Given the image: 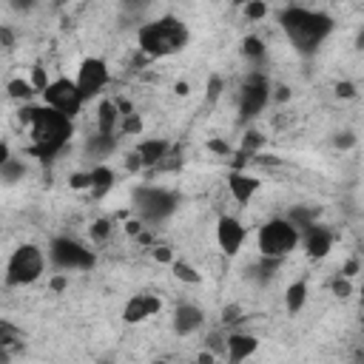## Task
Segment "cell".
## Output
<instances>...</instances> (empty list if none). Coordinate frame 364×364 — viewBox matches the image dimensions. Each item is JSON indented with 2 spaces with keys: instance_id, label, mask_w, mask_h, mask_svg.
<instances>
[{
  "instance_id": "4dcf8cb0",
  "label": "cell",
  "mask_w": 364,
  "mask_h": 364,
  "mask_svg": "<svg viewBox=\"0 0 364 364\" xmlns=\"http://www.w3.org/2000/svg\"><path fill=\"white\" fill-rule=\"evenodd\" d=\"M219 94H222V77H210V82H208V102H216L219 100Z\"/></svg>"
},
{
  "instance_id": "9a60e30c",
  "label": "cell",
  "mask_w": 364,
  "mask_h": 364,
  "mask_svg": "<svg viewBox=\"0 0 364 364\" xmlns=\"http://www.w3.org/2000/svg\"><path fill=\"white\" fill-rule=\"evenodd\" d=\"M301 245H304V253L310 259H324L333 250V236H330L327 228L310 225L307 230H301Z\"/></svg>"
},
{
  "instance_id": "f546056e",
  "label": "cell",
  "mask_w": 364,
  "mask_h": 364,
  "mask_svg": "<svg viewBox=\"0 0 364 364\" xmlns=\"http://www.w3.org/2000/svg\"><path fill=\"white\" fill-rule=\"evenodd\" d=\"M108 233H111V222H108V219H97V222L91 225V239L105 242V239H108Z\"/></svg>"
},
{
  "instance_id": "b9f144b4",
  "label": "cell",
  "mask_w": 364,
  "mask_h": 364,
  "mask_svg": "<svg viewBox=\"0 0 364 364\" xmlns=\"http://www.w3.org/2000/svg\"><path fill=\"white\" fill-rule=\"evenodd\" d=\"M361 301H364V282H361Z\"/></svg>"
},
{
  "instance_id": "1f68e13d",
  "label": "cell",
  "mask_w": 364,
  "mask_h": 364,
  "mask_svg": "<svg viewBox=\"0 0 364 364\" xmlns=\"http://www.w3.org/2000/svg\"><path fill=\"white\" fill-rule=\"evenodd\" d=\"M336 97H341V100H353V97H355V85L347 82V80L336 82Z\"/></svg>"
},
{
  "instance_id": "74e56055",
  "label": "cell",
  "mask_w": 364,
  "mask_h": 364,
  "mask_svg": "<svg viewBox=\"0 0 364 364\" xmlns=\"http://www.w3.org/2000/svg\"><path fill=\"white\" fill-rule=\"evenodd\" d=\"M3 43H6V48H11V31L9 28H3Z\"/></svg>"
},
{
  "instance_id": "8992f818",
  "label": "cell",
  "mask_w": 364,
  "mask_h": 364,
  "mask_svg": "<svg viewBox=\"0 0 364 364\" xmlns=\"http://www.w3.org/2000/svg\"><path fill=\"white\" fill-rule=\"evenodd\" d=\"M48 262L57 267V270H88L94 267V253L80 245L77 239H68V236H54L48 242Z\"/></svg>"
},
{
  "instance_id": "83f0119b",
  "label": "cell",
  "mask_w": 364,
  "mask_h": 364,
  "mask_svg": "<svg viewBox=\"0 0 364 364\" xmlns=\"http://www.w3.org/2000/svg\"><path fill=\"white\" fill-rule=\"evenodd\" d=\"M262 142H264V136H262L259 131H247V134H245V139H242V156H247V154H256Z\"/></svg>"
},
{
  "instance_id": "60d3db41",
  "label": "cell",
  "mask_w": 364,
  "mask_h": 364,
  "mask_svg": "<svg viewBox=\"0 0 364 364\" xmlns=\"http://www.w3.org/2000/svg\"><path fill=\"white\" fill-rule=\"evenodd\" d=\"M128 3H139V6H145V3H148V0H128Z\"/></svg>"
},
{
  "instance_id": "8fae6325",
  "label": "cell",
  "mask_w": 364,
  "mask_h": 364,
  "mask_svg": "<svg viewBox=\"0 0 364 364\" xmlns=\"http://www.w3.org/2000/svg\"><path fill=\"white\" fill-rule=\"evenodd\" d=\"M245 236H247V230L236 216L225 213V216L216 219V245L225 256H236L245 245Z\"/></svg>"
},
{
  "instance_id": "d4e9b609",
  "label": "cell",
  "mask_w": 364,
  "mask_h": 364,
  "mask_svg": "<svg viewBox=\"0 0 364 364\" xmlns=\"http://www.w3.org/2000/svg\"><path fill=\"white\" fill-rule=\"evenodd\" d=\"M0 173H3V179L11 185V182H17L26 171H23V162H17V159H6V162L0 165Z\"/></svg>"
},
{
  "instance_id": "277c9868",
  "label": "cell",
  "mask_w": 364,
  "mask_h": 364,
  "mask_svg": "<svg viewBox=\"0 0 364 364\" xmlns=\"http://www.w3.org/2000/svg\"><path fill=\"white\" fill-rule=\"evenodd\" d=\"M301 245V228L287 219V216H273L267 219L259 233H256V247H259V256H267V259H284L290 256L296 247Z\"/></svg>"
},
{
  "instance_id": "7402d4cb",
  "label": "cell",
  "mask_w": 364,
  "mask_h": 364,
  "mask_svg": "<svg viewBox=\"0 0 364 364\" xmlns=\"http://www.w3.org/2000/svg\"><path fill=\"white\" fill-rule=\"evenodd\" d=\"M6 91L11 100H31L37 94V88L31 85V80H23V77H14L6 82Z\"/></svg>"
},
{
  "instance_id": "7a4b0ae2",
  "label": "cell",
  "mask_w": 364,
  "mask_h": 364,
  "mask_svg": "<svg viewBox=\"0 0 364 364\" xmlns=\"http://www.w3.org/2000/svg\"><path fill=\"white\" fill-rule=\"evenodd\" d=\"M279 26L282 31L287 34L290 46L310 57L318 51V46L330 37L333 31V17L324 14V11H310V9H301V6H287L282 14H279Z\"/></svg>"
},
{
  "instance_id": "d590c367",
  "label": "cell",
  "mask_w": 364,
  "mask_h": 364,
  "mask_svg": "<svg viewBox=\"0 0 364 364\" xmlns=\"http://www.w3.org/2000/svg\"><path fill=\"white\" fill-rule=\"evenodd\" d=\"M358 273V259H347L341 267V276H355Z\"/></svg>"
},
{
  "instance_id": "f35d334b",
  "label": "cell",
  "mask_w": 364,
  "mask_h": 364,
  "mask_svg": "<svg viewBox=\"0 0 364 364\" xmlns=\"http://www.w3.org/2000/svg\"><path fill=\"white\" fill-rule=\"evenodd\" d=\"M176 94L185 97V94H188V82H176Z\"/></svg>"
},
{
  "instance_id": "cb8c5ba5",
  "label": "cell",
  "mask_w": 364,
  "mask_h": 364,
  "mask_svg": "<svg viewBox=\"0 0 364 364\" xmlns=\"http://www.w3.org/2000/svg\"><path fill=\"white\" fill-rule=\"evenodd\" d=\"M242 54L247 57V60H262L264 57V43L259 40V37H245V43H242Z\"/></svg>"
},
{
  "instance_id": "3957f363",
  "label": "cell",
  "mask_w": 364,
  "mask_h": 364,
  "mask_svg": "<svg viewBox=\"0 0 364 364\" xmlns=\"http://www.w3.org/2000/svg\"><path fill=\"white\" fill-rule=\"evenodd\" d=\"M188 40H191L188 26L173 14H162L136 28V48L151 60L171 57V54L182 51L188 46Z\"/></svg>"
},
{
  "instance_id": "603a6c76",
  "label": "cell",
  "mask_w": 364,
  "mask_h": 364,
  "mask_svg": "<svg viewBox=\"0 0 364 364\" xmlns=\"http://www.w3.org/2000/svg\"><path fill=\"white\" fill-rule=\"evenodd\" d=\"M119 131H122L125 136H136V134H142V117H139L136 111L122 114V119H119Z\"/></svg>"
},
{
  "instance_id": "ab89813d",
  "label": "cell",
  "mask_w": 364,
  "mask_h": 364,
  "mask_svg": "<svg viewBox=\"0 0 364 364\" xmlns=\"http://www.w3.org/2000/svg\"><path fill=\"white\" fill-rule=\"evenodd\" d=\"M230 3H233V6H239V9H242V6H245V3H250V0H230Z\"/></svg>"
},
{
  "instance_id": "6da1fadb",
  "label": "cell",
  "mask_w": 364,
  "mask_h": 364,
  "mask_svg": "<svg viewBox=\"0 0 364 364\" xmlns=\"http://www.w3.org/2000/svg\"><path fill=\"white\" fill-rule=\"evenodd\" d=\"M20 119L23 125L28 128V136H31V145H28V154L37 156V159H54L65 145L68 139L74 136V125H71V117L51 108V105H26L20 108Z\"/></svg>"
},
{
  "instance_id": "8d00e7d4",
  "label": "cell",
  "mask_w": 364,
  "mask_h": 364,
  "mask_svg": "<svg viewBox=\"0 0 364 364\" xmlns=\"http://www.w3.org/2000/svg\"><path fill=\"white\" fill-rule=\"evenodd\" d=\"M208 148H210V151H216V154H225V156L230 154V145H225V142H219V139H210V142H208Z\"/></svg>"
},
{
  "instance_id": "d6a6232c",
  "label": "cell",
  "mask_w": 364,
  "mask_h": 364,
  "mask_svg": "<svg viewBox=\"0 0 364 364\" xmlns=\"http://www.w3.org/2000/svg\"><path fill=\"white\" fill-rule=\"evenodd\" d=\"M71 188H74V191L91 188V171H85V173H74V176H71Z\"/></svg>"
},
{
  "instance_id": "4fadbf2b",
  "label": "cell",
  "mask_w": 364,
  "mask_h": 364,
  "mask_svg": "<svg viewBox=\"0 0 364 364\" xmlns=\"http://www.w3.org/2000/svg\"><path fill=\"white\" fill-rule=\"evenodd\" d=\"M225 182H228V193H230V199L236 202V205H247L256 193H259V188H262V179L259 176H253V173H247V171H230L228 176H225Z\"/></svg>"
},
{
  "instance_id": "ac0fdd59",
  "label": "cell",
  "mask_w": 364,
  "mask_h": 364,
  "mask_svg": "<svg viewBox=\"0 0 364 364\" xmlns=\"http://www.w3.org/2000/svg\"><path fill=\"white\" fill-rule=\"evenodd\" d=\"M134 154L139 156L142 168H159L162 159H168V142L165 139H142V142H136Z\"/></svg>"
},
{
  "instance_id": "836d02e7",
  "label": "cell",
  "mask_w": 364,
  "mask_h": 364,
  "mask_svg": "<svg viewBox=\"0 0 364 364\" xmlns=\"http://www.w3.org/2000/svg\"><path fill=\"white\" fill-rule=\"evenodd\" d=\"M333 145H336V148H353V145H355V134H350V131H344V134H336Z\"/></svg>"
},
{
  "instance_id": "ba28073f",
  "label": "cell",
  "mask_w": 364,
  "mask_h": 364,
  "mask_svg": "<svg viewBox=\"0 0 364 364\" xmlns=\"http://www.w3.org/2000/svg\"><path fill=\"white\" fill-rule=\"evenodd\" d=\"M176 208V196L165 188H139L134 193V210L142 222H159L171 216Z\"/></svg>"
},
{
  "instance_id": "d6986e66",
  "label": "cell",
  "mask_w": 364,
  "mask_h": 364,
  "mask_svg": "<svg viewBox=\"0 0 364 364\" xmlns=\"http://www.w3.org/2000/svg\"><path fill=\"white\" fill-rule=\"evenodd\" d=\"M307 296H310V290H307V282H304V279L290 282L287 290H284V310H287L290 316L301 313L304 304H307Z\"/></svg>"
},
{
  "instance_id": "7c38bea8",
  "label": "cell",
  "mask_w": 364,
  "mask_h": 364,
  "mask_svg": "<svg viewBox=\"0 0 364 364\" xmlns=\"http://www.w3.org/2000/svg\"><path fill=\"white\" fill-rule=\"evenodd\" d=\"M162 310V299L159 296H154V293H136V296H131L128 301H125V307H122V321L125 324H142V321H148L151 316H156Z\"/></svg>"
},
{
  "instance_id": "2e32d148",
  "label": "cell",
  "mask_w": 364,
  "mask_h": 364,
  "mask_svg": "<svg viewBox=\"0 0 364 364\" xmlns=\"http://www.w3.org/2000/svg\"><path fill=\"white\" fill-rule=\"evenodd\" d=\"M202 324H205V313L196 304H191V301L176 304V310H173V330H176V336H191Z\"/></svg>"
},
{
  "instance_id": "9c48e42d",
  "label": "cell",
  "mask_w": 364,
  "mask_h": 364,
  "mask_svg": "<svg viewBox=\"0 0 364 364\" xmlns=\"http://www.w3.org/2000/svg\"><path fill=\"white\" fill-rule=\"evenodd\" d=\"M74 80H77V85H80L85 102H88V100H94V97H100V94L105 91V85H108V80H111L108 63H105L102 57H85V60L80 63Z\"/></svg>"
},
{
  "instance_id": "44dd1931",
  "label": "cell",
  "mask_w": 364,
  "mask_h": 364,
  "mask_svg": "<svg viewBox=\"0 0 364 364\" xmlns=\"http://www.w3.org/2000/svg\"><path fill=\"white\" fill-rule=\"evenodd\" d=\"M171 273L179 279V282H185V284H202V273L191 264V262H185V259H173L171 262Z\"/></svg>"
},
{
  "instance_id": "5bb4252c",
  "label": "cell",
  "mask_w": 364,
  "mask_h": 364,
  "mask_svg": "<svg viewBox=\"0 0 364 364\" xmlns=\"http://www.w3.org/2000/svg\"><path fill=\"white\" fill-rule=\"evenodd\" d=\"M256 350H259V338L250 336V333L236 330V333H228V338H225V355H228L230 364H239V361L250 358Z\"/></svg>"
},
{
  "instance_id": "e0dca14e",
  "label": "cell",
  "mask_w": 364,
  "mask_h": 364,
  "mask_svg": "<svg viewBox=\"0 0 364 364\" xmlns=\"http://www.w3.org/2000/svg\"><path fill=\"white\" fill-rule=\"evenodd\" d=\"M119 119H122V111H119L117 100H102L97 108V134L114 136L119 131Z\"/></svg>"
},
{
  "instance_id": "ffe728a7",
  "label": "cell",
  "mask_w": 364,
  "mask_h": 364,
  "mask_svg": "<svg viewBox=\"0 0 364 364\" xmlns=\"http://www.w3.org/2000/svg\"><path fill=\"white\" fill-rule=\"evenodd\" d=\"M114 182H117V173H114L111 165L97 162V165L91 168V193H94V196H105V193L114 188Z\"/></svg>"
},
{
  "instance_id": "484cf974",
  "label": "cell",
  "mask_w": 364,
  "mask_h": 364,
  "mask_svg": "<svg viewBox=\"0 0 364 364\" xmlns=\"http://www.w3.org/2000/svg\"><path fill=\"white\" fill-rule=\"evenodd\" d=\"M242 14H245L247 20H262V17L267 14V3H264V0H250V3L242 6Z\"/></svg>"
},
{
  "instance_id": "e575fe53",
  "label": "cell",
  "mask_w": 364,
  "mask_h": 364,
  "mask_svg": "<svg viewBox=\"0 0 364 364\" xmlns=\"http://www.w3.org/2000/svg\"><path fill=\"white\" fill-rule=\"evenodd\" d=\"M154 259H156V262H168V264H171V262H173V253H171V247L156 245V247H154Z\"/></svg>"
},
{
  "instance_id": "5b68a950",
  "label": "cell",
  "mask_w": 364,
  "mask_h": 364,
  "mask_svg": "<svg viewBox=\"0 0 364 364\" xmlns=\"http://www.w3.org/2000/svg\"><path fill=\"white\" fill-rule=\"evenodd\" d=\"M46 259H48V253H43V247L34 242L17 245L6 262V284L9 287L34 284L46 273Z\"/></svg>"
},
{
  "instance_id": "4316f807",
  "label": "cell",
  "mask_w": 364,
  "mask_h": 364,
  "mask_svg": "<svg viewBox=\"0 0 364 364\" xmlns=\"http://www.w3.org/2000/svg\"><path fill=\"white\" fill-rule=\"evenodd\" d=\"M28 80H31V85L37 88V94H43V91L48 88V82H51V77H48V71H46L43 65H34V68H31V77H28Z\"/></svg>"
},
{
  "instance_id": "52a82bcc",
  "label": "cell",
  "mask_w": 364,
  "mask_h": 364,
  "mask_svg": "<svg viewBox=\"0 0 364 364\" xmlns=\"http://www.w3.org/2000/svg\"><path fill=\"white\" fill-rule=\"evenodd\" d=\"M40 97H43L46 105H51V108L68 114L71 119H74V117L82 111V105H85V97H82L77 80H71V77H54V80L48 82V88H46Z\"/></svg>"
},
{
  "instance_id": "30bf717a",
  "label": "cell",
  "mask_w": 364,
  "mask_h": 364,
  "mask_svg": "<svg viewBox=\"0 0 364 364\" xmlns=\"http://www.w3.org/2000/svg\"><path fill=\"white\" fill-rule=\"evenodd\" d=\"M267 102H270V82H267L262 74H250L247 82H245L242 91H239V114H242L245 119H250V117H256Z\"/></svg>"
},
{
  "instance_id": "f1b7e54d",
  "label": "cell",
  "mask_w": 364,
  "mask_h": 364,
  "mask_svg": "<svg viewBox=\"0 0 364 364\" xmlns=\"http://www.w3.org/2000/svg\"><path fill=\"white\" fill-rule=\"evenodd\" d=\"M330 290H333V296H338V299H347L350 293H353V284H350V276H336L333 282H330Z\"/></svg>"
}]
</instances>
